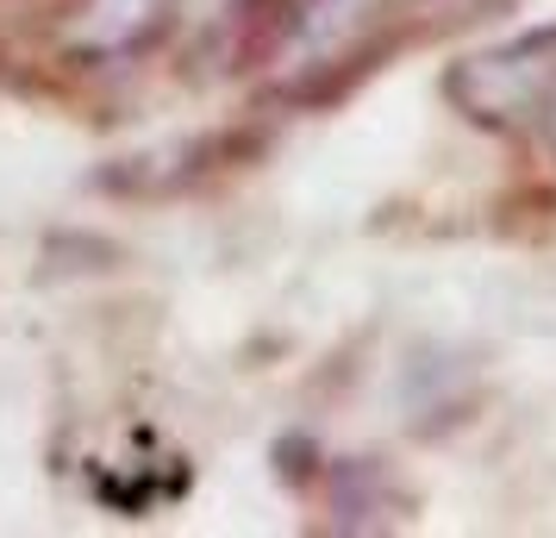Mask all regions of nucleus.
Returning <instances> with one entry per match:
<instances>
[{
    "label": "nucleus",
    "instance_id": "f257e3e1",
    "mask_svg": "<svg viewBox=\"0 0 556 538\" xmlns=\"http://www.w3.org/2000/svg\"><path fill=\"white\" fill-rule=\"evenodd\" d=\"M444 95L476 126H519V120L551 113V101H556V26L531 32V38H513L501 51L463 57L451 76H444Z\"/></svg>",
    "mask_w": 556,
    "mask_h": 538
},
{
    "label": "nucleus",
    "instance_id": "f03ea898",
    "mask_svg": "<svg viewBox=\"0 0 556 538\" xmlns=\"http://www.w3.org/2000/svg\"><path fill=\"white\" fill-rule=\"evenodd\" d=\"M176 20V0H81L76 20H70V45L81 57H138L151 51L156 38Z\"/></svg>",
    "mask_w": 556,
    "mask_h": 538
},
{
    "label": "nucleus",
    "instance_id": "7ed1b4c3",
    "mask_svg": "<svg viewBox=\"0 0 556 538\" xmlns=\"http://www.w3.org/2000/svg\"><path fill=\"white\" fill-rule=\"evenodd\" d=\"M513 0H413V13H419V26L431 32H456V26H476L488 13H506Z\"/></svg>",
    "mask_w": 556,
    "mask_h": 538
},
{
    "label": "nucleus",
    "instance_id": "20e7f679",
    "mask_svg": "<svg viewBox=\"0 0 556 538\" xmlns=\"http://www.w3.org/2000/svg\"><path fill=\"white\" fill-rule=\"evenodd\" d=\"M551 145H556V101H551Z\"/></svg>",
    "mask_w": 556,
    "mask_h": 538
}]
</instances>
